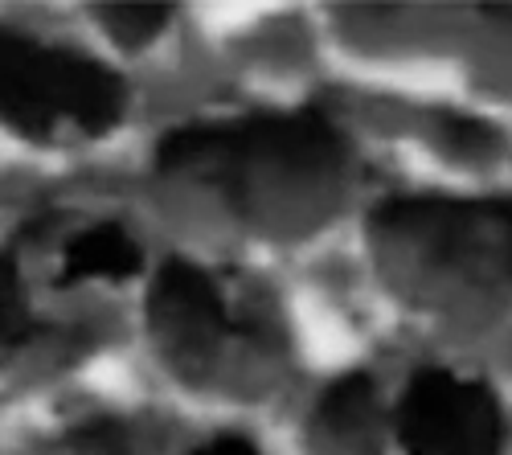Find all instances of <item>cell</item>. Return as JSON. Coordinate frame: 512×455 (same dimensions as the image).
<instances>
[{"instance_id": "1", "label": "cell", "mask_w": 512, "mask_h": 455, "mask_svg": "<svg viewBox=\"0 0 512 455\" xmlns=\"http://www.w3.org/2000/svg\"><path fill=\"white\" fill-rule=\"evenodd\" d=\"M123 107L127 87L111 66L0 25V123L13 132L54 140L58 123H70L103 136L123 119Z\"/></svg>"}, {"instance_id": "2", "label": "cell", "mask_w": 512, "mask_h": 455, "mask_svg": "<svg viewBox=\"0 0 512 455\" xmlns=\"http://www.w3.org/2000/svg\"><path fill=\"white\" fill-rule=\"evenodd\" d=\"M340 160H345V136L316 107L250 115L234 123H189V128L168 132L156 148L160 173H201L230 185L254 169L320 177L340 169Z\"/></svg>"}, {"instance_id": "3", "label": "cell", "mask_w": 512, "mask_h": 455, "mask_svg": "<svg viewBox=\"0 0 512 455\" xmlns=\"http://www.w3.org/2000/svg\"><path fill=\"white\" fill-rule=\"evenodd\" d=\"M369 226L447 267L496 263L512 275V197H394L369 214Z\"/></svg>"}, {"instance_id": "4", "label": "cell", "mask_w": 512, "mask_h": 455, "mask_svg": "<svg viewBox=\"0 0 512 455\" xmlns=\"http://www.w3.org/2000/svg\"><path fill=\"white\" fill-rule=\"evenodd\" d=\"M406 455H504V410L484 382L451 369H418L398 402Z\"/></svg>"}, {"instance_id": "5", "label": "cell", "mask_w": 512, "mask_h": 455, "mask_svg": "<svg viewBox=\"0 0 512 455\" xmlns=\"http://www.w3.org/2000/svg\"><path fill=\"white\" fill-rule=\"evenodd\" d=\"M148 328L173 357H209L230 333L226 300L197 263L168 259L148 292Z\"/></svg>"}, {"instance_id": "6", "label": "cell", "mask_w": 512, "mask_h": 455, "mask_svg": "<svg viewBox=\"0 0 512 455\" xmlns=\"http://www.w3.org/2000/svg\"><path fill=\"white\" fill-rule=\"evenodd\" d=\"M144 267L140 242L119 222H99L66 242L58 287H70L78 279H132Z\"/></svg>"}, {"instance_id": "7", "label": "cell", "mask_w": 512, "mask_h": 455, "mask_svg": "<svg viewBox=\"0 0 512 455\" xmlns=\"http://www.w3.org/2000/svg\"><path fill=\"white\" fill-rule=\"evenodd\" d=\"M320 427L340 443H365L373 435V382L365 374H349L324 390L320 406Z\"/></svg>"}, {"instance_id": "8", "label": "cell", "mask_w": 512, "mask_h": 455, "mask_svg": "<svg viewBox=\"0 0 512 455\" xmlns=\"http://www.w3.org/2000/svg\"><path fill=\"white\" fill-rule=\"evenodd\" d=\"M29 337H33V312L21 271L9 255H0V353L21 349Z\"/></svg>"}, {"instance_id": "9", "label": "cell", "mask_w": 512, "mask_h": 455, "mask_svg": "<svg viewBox=\"0 0 512 455\" xmlns=\"http://www.w3.org/2000/svg\"><path fill=\"white\" fill-rule=\"evenodd\" d=\"M99 13L111 21L107 29L123 41V46H140L168 21V5H99Z\"/></svg>"}, {"instance_id": "10", "label": "cell", "mask_w": 512, "mask_h": 455, "mask_svg": "<svg viewBox=\"0 0 512 455\" xmlns=\"http://www.w3.org/2000/svg\"><path fill=\"white\" fill-rule=\"evenodd\" d=\"M54 455H132V443H127V431L119 423L99 419L70 431L66 447H58Z\"/></svg>"}, {"instance_id": "11", "label": "cell", "mask_w": 512, "mask_h": 455, "mask_svg": "<svg viewBox=\"0 0 512 455\" xmlns=\"http://www.w3.org/2000/svg\"><path fill=\"white\" fill-rule=\"evenodd\" d=\"M447 136L451 140H459L463 148H480V144H492L496 136H492V128L488 123H480V119H459V123H447Z\"/></svg>"}, {"instance_id": "12", "label": "cell", "mask_w": 512, "mask_h": 455, "mask_svg": "<svg viewBox=\"0 0 512 455\" xmlns=\"http://www.w3.org/2000/svg\"><path fill=\"white\" fill-rule=\"evenodd\" d=\"M189 455H259V447H254L250 439H242V435H218V439H209L205 447H197Z\"/></svg>"}]
</instances>
